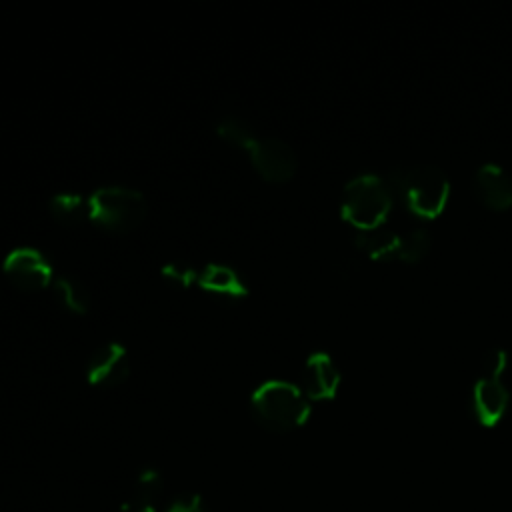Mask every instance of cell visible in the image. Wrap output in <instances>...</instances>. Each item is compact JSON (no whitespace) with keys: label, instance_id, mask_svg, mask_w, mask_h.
<instances>
[{"label":"cell","instance_id":"6da1fadb","mask_svg":"<svg viewBox=\"0 0 512 512\" xmlns=\"http://www.w3.org/2000/svg\"><path fill=\"white\" fill-rule=\"evenodd\" d=\"M394 202H400L420 220L438 218L450 198V180L434 164H416L396 168L386 176Z\"/></svg>","mask_w":512,"mask_h":512},{"label":"cell","instance_id":"7a4b0ae2","mask_svg":"<svg viewBox=\"0 0 512 512\" xmlns=\"http://www.w3.org/2000/svg\"><path fill=\"white\" fill-rule=\"evenodd\" d=\"M250 412L262 428L270 432H290L308 420L310 402L294 384L268 380L252 392Z\"/></svg>","mask_w":512,"mask_h":512},{"label":"cell","instance_id":"3957f363","mask_svg":"<svg viewBox=\"0 0 512 512\" xmlns=\"http://www.w3.org/2000/svg\"><path fill=\"white\" fill-rule=\"evenodd\" d=\"M394 206L392 190L386 178L362 174L352 178L342 192V218L358 228V232L384 226Z\"/></svg>","mask_w":512,"mask_h":512},{"label":"cell","instance_id":"277c9868","mask_svg":"<svg viewBox=\"0 0 512 512\" xmlns=\"http://www.w3.org/2000/svg\"><path fill=\"white\" fill-rule=\"evenodd\" d=\"M148 212L146 198L126 186H104L88 196V220L108 234L136 230Z\"/></svg>","mask_w":512,"mask_h":512},{"label":"cell","instance_id":"5b68a950","mask_svg":"<svg viewBox=\"0 0 512 512\" xmlns=\"http://www.w3.org/2000/svg\"><path fill=\"white\" fill-rule=\"evenodd\" d=\"M4 276L20 292L32 294L54 282L50 260L36 248L20 246L6 254L2 264Z\"/></svg>","mask_w":512,"mask_h":512},{"label":"cell","instance_id":"8992f818","mask_svg":"<svg viewBox=\"0 0 512 512\" xmlns=\"http://www.w3.org/2000/svg\"><path fill=\"white\" fill-rule=\"evenodd\" d=\"M248 156L256 174L268 184H284L292 180L298 168L296 152L284 140L274 136H258L250 146Z\"/></svg>","mask_w":512,"mask_h":512},{"label":"cell","instance_id":"52a82bcc","mask_svg":"<svg viewBox=\"0 0 512 512\" xmlns=\"http://www.w3.org/2000/svg\"><path fill=\"white\" fill-rule=\"evenodd\" d=\"M130 374V358L122 344L106 342L98 346L86 362V380L96 388H116Z\"/></svg>","mask_w":512,"mask_h":512},{"label":"cell","instance_id":"ba28073f","mask_svg":"<svg viewBox=\"0 0 512 512\" xmlns=\"http://www.w3.org/2000/svg\"><path fill=\"white\" fill-rule=\"evenodd\" d=\"M510 402V392L502 380V374H484L476 380L472 388V398H470V408L478 424L492 428L496 426Z\"/></svg>","mask_w":512,"mask_h":512},{"label":"cell","instance_id":"9c48e42d","mask_svg":"<svg viewBox=\"0 0 512 512\" xmlns=\"http://www.w3.org/2000/svg\"><path fill=\"white\" fill-rule=\"evenodd\" d=\"M300 382H302L300 390L308 398V402L310 400H314V402L332 400L340 386V372L328 354L314 352L304 362Z\"/></svg>","mask_w":512,"mask_h":512},{"label":"cell","instance_id":"30bf717a","mask_svg":"<svg viewBox=\"0 0 512 512\" xmlns=\"http://www.w3.org/2000/svg\"><path fill=\"white\" fill-rule=\"evenodd\" d=\"M472 190L478 202L492 212L512 208V178L496 164H484L472 178Z\"/></svg>","mask_w":512,"mask_h":512},{"label":"cell","instance_id":"8fae6325","mask_svg":"<svg viewBox=\"0 0 512 512\" xmlns=\"http://www.w3.org/2000/svg\"><path fill=\"white\" fill-rule=\"evenodd\" d=\"M198 284L202 290L224 296V298H240L248 294L246 284L240 274L224 264H208L198 274Z\"/></svg>","mask_w":512,"mask_h":512},{"label":"cell","instance_id":"7c38bea8","mask_svg":"<svg viewBox=\"0 0 512 512\" xmlns=\"http://www.w3.org/2000/svg\"><path fill=\"white\" fill-rule=\"evenodd\" d=\"M400 236L398 232L390 228H374V230H364L354 236V246L366 254L372 260L380 262H396L398 246H400Z\"/></svg>","mask_w":512,"mask_h":512},{"label":"cell","instance_id":"4fadbf2b","mask_svg":"<svg viewBox=\"0 0 512 512\" xmlns=\"http://www.w3.org/2000/svg\"><path fill=\"white\" fill-rule=\"evenodd\" d=\"M54 294L64 310L70 314H86L90 308V292L76 276H58L52 282Z\"/></svg>","mask_w":512,"mask_h":512},{"label":"cell","instance_id":"5bb4252c","mask_svg":"<svg viewBox=\"0 0 512 512\" xmlns=\"http://www.w3.org/2000/svg\"><path fill=\"white\" fill-rule=\"evenodd\" d=\"M48 210L64 226H76L88 220V198L72 192H60L50 198Z\"/></svg>","mask_w":512,"mask_h":512},{"label":"cell","instance_id":"9a60e30c","mask_svg":"<svg viewBox=\"0 0 512 512\" xmlns=\"http://www.w3.org/2000/svg\"><path fill=\"white\" fill-rule=\"evenodd\" d=\"M164 494V478L156 468H144L138 472L132 488V502L152 506L162 498Z\"/></svg>","mask_w":512,"mask_h":512},{"label":"cell","instance_id":"2e32d148","mask_svg":"<svg viewBox=\"0 0 512 512\" xmlns=\"http://www.w3.org/2000/svg\"><path fill=\"white\" fill-rule=\"evenodd\" d=\"M432 246V238L424 228H414L406 234L400 236V246H398V254H396V262L402 264H418L420 260H424V256L428 254Z\"/></svg>","mask_w":512,"mask_h":512},{"label":"cell","instance_id":"e0dca14e","mask_svg":"<svg viewBox=\"0 0 512 512\" xmlns=\"http://www.w3.org/2000/svg\"><path fill=\"white\" fill-rule=\"evenodd\" d=\"M216 132H218V136L222 138V140H226L228 144H232V146H236V148H240V150H244V152H248L250 150V146L256 142V134H254V130L244 122V120H240V118H234V116H228V118H224V120H220L218 122V126H216Z\"/></svg>","mask_w":512,"mask_h":512},{"label":"cell","instance_id":"ac0fdd59","mask_svg":"<svg viewBox=\"0 0 512 512\" xmlns=\"http://www.w3.org/2000/svg\"><path fill=\"white\" fill-rule=\"evenodd\" d=\"M198 274L200 270H196L188 262H172L164 268V278L170 284H176L182 288H188L192 282H198Z\"/></svg>","mask_w":512,"mask_h":512},{"label":"cell","instance_id":"d6986e66","mask_svg":"<svg viewBox=\"0 0 512 512\" xmlns=\"http://www.w3.org/2000/svg\"><path fill=\"white\" fill-rule=\"evenodd\" d=\"M164 512H210V508L206 506L202 496L194 492H184V494H176L166 504Z\"/></svg>","mask_w":512,"mask_h":512},{"label":"cell","instance_id":"ffe728a7","mask_svg":"<svg viewBox=\"0 0 512 512\" xmlns=\"http://www.w3.org/2000/svg\"><path fill=\"white\" fill-rule=\"evenodd\" d=\"M116 512H156V508H152V506H144V504H138V502L128 500V502H126V504H122Z\"/></svg>","mask_w":512,"mask_h":512}]
</instances>
